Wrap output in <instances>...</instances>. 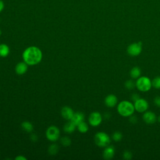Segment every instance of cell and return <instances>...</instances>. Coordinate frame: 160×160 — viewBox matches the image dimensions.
<instances>
[{"instance_id":"1","label":"cell","mask_w":160,"mask_h":160,"mask_svg":"<svg viewBox=\"0 0 160 160\" xmlns=\"http://www.w3.org/2000/svg\"><path fill=\"white\" fill-rule=\"evenodd\" d=\"M24 61L29 66H33L39 63L42 58L41 50L36 46H29L22 53Z\"/></svg>"},{"instance_id":"2","label":"cell","mask_w":160,"mask_h":160,"mask_svg":"<svg viewBox=\"0 0 160 160\" xmlns=\"http://www.w3.org/2000/svg\"><path fill=\"white\" fill-rule=\"evenodd\" d=\"M117 111L119 115L122 117H129L134 114L135 109L134 104L126 100L121 101L117 106Z\"/></svg>"},{"instance_id":"3","label":"cell","mask_w":160,"mask_h":160,"mask_svg":"<svg viewBox=\"0 0 160 160\" xmlns=\"http://www.w3.org/2000/svg\"><path fill=\"white\" fill-rule=\"evenodd\" d=\"M136 87L141 92H148L152 87V82L149 78L140 76L136 81Z\"/></svg>"},{"instance_id":"4","label":"cell","mask_w":160,"mask_h":160,"mask_svg":"<svg viewBox=\"0 0 160 160\" xmlns=\"http://www.w3.org/2000/svg\"><path fill=\"white\" fill-rule=\"evenodd\" d=\"M95 144L101 148H105L111 142L110 137L104 132H98L94 136Z\"/></svg>"},{"instance_id":"5","label":"cell","mask_w":160,"mask_h":160,"mask_svg":"<svg viewBox=\"0 0 160 160\" xmlns=\"http://www.w3.org/2000/svg\"><path fill=\"white\" fill-rule=\"evenodd\" d=\"M60 136V131L59 128L55 126H49L46 131V138L52 142L56 141Z\"/></svg>"},{"instance_id":"6","label":"cell","mask_w":160,"mask_h":160,"mask_svg":"<svg viewBox=\"0 0 160 160\" xmlns=\"http://www.w3.org/2000/svg\"><path fill=\"white\" fill-rule=\"evenodd\" d=\"M142 43L141 42H133L129 44L127 48L128 54L132 57L138 56L142 51Z\"/></svg>"},{"instance_id":"7","label":"cell","mask_w":160,"mask_h":160,"mask_svg":"<svg viewBox=\"0 0 160 160\" xmlns=\"http://www.w3.org/2000/svg\"><path fill=\"white\" fill-rule=\"evenodd\" d=\"M102 121V115L100 112L98 111H94L91 112L88 118L89 123L91 126L93 127H97L101 124Z\"/></svg>"},{"instance_id":"8","label":"cell","mask_w":160,"mask_h":160,"mask_svg":"<svg viewBox=\"0 0 160 160\" xmlns=\"http://www.w3.org/2000/svg\"><path fill=\"white\" fill-rule=\"evenodd\" d=\"M134 106L135 110L138 112H144L149 108L148 101L143 98H139L134 102Z\"/></svg>"},{"instance_id":"9","label":"cell","mask_w":160,"mask_h":160,"mask_svg":"<svg viewBox=\"0 0 160 160\" xmlns=\"http://www.w3.org/2000/svg\"><path fill=\"white\" fill-rule=\"evenodd\" d=\"M143 121L149 124H154L157 121V117L154 112L149 111H146L142 115Z\"/></svg>"},{"instance_id":"10","label":"cell","mask_w":160,"mask_h":160,"mask_svg":"<svg viewBox=\"0 0 160 160\" xmlns=\"http://www.w3.org/2000/svg\"><path fill=\"white\" fill-rule=\"evenodd\" d=\"M117 102L118 98L113 94H108L104 99V103L108 108H114L117 104Z\"/></svg>"},{"instance_id":"11","label":"cell","mask_w":160,"mask_h":160,"mask_svg":"<svg viewBox=\"0 0 160 160\" xmlns=\"http://www.w3.org/2000/svg\"><path fill=\"white\" fill-rule=\"evenodd\" d=\"M115 154V149L113 146L108 145V146L105 147L104 150L102 152L103 158L107 160L112 159Z\"/></svg>"},{"instance_id":"12","label":"cell","mask_w":160,"mask_h":160,"mask_svg":"<svg viewBox=\"0 0 160 160\" xmlns=\"http://www.w3.org/2000/svg\"><path fill=\"white\" fill-rule=\"evenodd\" d=\"M61 116L66 120H71L74 114L73 110L68 106H64L61 111Z\"/></svg>"},{"instance_id":"13","label":"cell","mask_w":160,"mask_h":160,"mask_svg":"<svg viewBox=\"0 0 160 160\" xmlns=\"http://www.w3.org/2000/svg\"><path fill=\"white\" fill-rule=\"evenodd\" d=\"M28 64L24 62H20L16 65L15 71L18 75H22L26 72L28 71Z\"/></svg>"},{"instance_id":"14","label":"cell","mask_w":160,"mask_h":160,"mask_svg":"<svg viewBox=\"0 0 160 160\" xmlns=\"http://www.w3.org/2000/svg\"><path fill=\"white\" fill-rule=\"evenodd\" d=\"M84 114L81 112H74L72 119L71 121L73 122L76 126L80 122L84 121Z\"/></svg>"},{"instance_id":"15","label":"cell","mask_w":160,"mask_h":160,"mask_svg":"<svg viewBox=\"0 0 160 160\" xmlns=\"http://www.w3.org/2000/svg\"><path fill=\"white\" fill-rule=\"evenodd\" d=\"M76 126H77L73 122L69 120V121H68L64 124L63 129L64 132H66V133H72L75 131Z\"/></svg>"},{"instance_id":"16","label":"cell","mask_w":160,"mask_h":160,"mask_svg":"<svg viewBox=\"0 0 160 160\" xmlns=\"http://www.w3.org/2000/svg\"><path fill=\"white\" fill-rule=\"evenodd\" d=\"M9 48L6 44H0V57L5 58L8 56L9 54Z\"/></svg>"},{"instance_id":"17","label":"cell","mask_w":160,"mask_h":160,"mask_svg":"<svg viewBox=\"0 0 160 160\" xmlns=\"http://www.w3.org/2000/svg\"><path fill=\"white\" fill-rule=\"evenodd\" d=\"M129 74H130V76L132 79H138L141 76V70L139 67L135 66L131 69Z\"/></svg>"},{"instance_id":"18","label":"cell","mask_w":160,"mask_h":160,"mask_svg":"<svg viewBox=\"0 0 160 160\" xmlns=\"http://www.w3.org/2000/svg\"><path fill=\"white\" fill-rule=\"evenodd\" d=\"M21 127L24 129V131L28 132H31L33 130V126L29 121H23L21 123Z\"/></svg>"},{"instance_id":"19","label":"cell","mask_w":160,"mask_h":160,"mask_svg":"<svg viewBox=\"0 0 160 160\" xmlns=\"http://www.w3.org/2000/svg\"><path fill=\"white\" fill-rule=\"evenodd\" d=\"M77 127H78V131L81 133H86L88 132L89 129V126L88 124L84 121H82L79 124H78L77 125Z\"/></svg>"},{"instance_id":"20","label":"cell","mask_w":160,"mask_h":160,"mask_svg":"<svg viewBox=\"0 0 160 160\" xmlns=\"http://www.w3.org/2000/svg\"><path fill=\"white\" fill-rule=\"evenodd\" d=\"M59 150V147L56 144H51L48 148V152L51 155H55Z\"/></svg>"},{"instance_id":"21","label":"cell","mask_w":160,"mask_h":160,"mask_svg":"<svg viewBox=\"0 0 160 160\" xmlns=\"http://www.w3.org/2000/svg\"><path fill=\"white\" fill-rule=\"evenodd\" d=\"M122 134L119 131H116L112 134V139L116 142L120 141L122 139Z\"/></svg>"},{"instance_id":"22","label":"cell","mask_w":160,"mask_h":160,"mask_svg":"<svg viewBox=\"0 0 160 160\" xmlns=\"http://www.w3.org/2000/svg\"><path fill=\"white\" fill-rule=\"evenodd\" d=\"M124 86L125 87L128 89H129V90H131L132 89H134L136 86V82L134 81H133L131 79H129V80H127L125 83H124Z\"/></svg>"},{"instance_id":"23","label":"cell","mask_w":160,"mask_h":160,"mask_svg":"<svg viewBox=\"0 0 160 160\" xmlns=\"http://www.w3.org/2000/svg\"><path fill=\"white\" fill-rule=\"evenodd\" d=\"M152 86L156 89H160V76L154 78L152 81Z\"/></svg>"},{"instance_id":"24","label":"cell","mask_w":160,"mask_h":160,"mask_svg":"<svg viewBox=\"0 0 160 160\" xmlns=\"http://www.w3.org/2000/svg\"><path fill=\"white\" fill-rule=\"evenodd\" d=\"M61 143L62 146L67 147L70 146V144H71V140L69 137L64 136L61 139Z\"/></svg>"},{"instance_id":"25","label":"cell","mask_w":160,"mask_h":160,"mask_svg":"<svg viewBox=\"0 0 160 160\" xmlns=\"http://www.w3.org/2000/svg\"><path fill=\"white\" fill-rule=\"evenodd\" d=\"M122 157H123L124 159L129 160V159H132V154L129 151H124V152L122 154Z\"/></svg>"},{"instance_id":"26","label":"cell","mask_w":160,"mask_h":160,"mask_svg":"<svg viewBox=\"0 0 160 160\" xmlns=\"http://www.w3.org/2000/svg\"><path fill=\"white\" fill-rule=\"evenodd\" d=\"M154 103L156 106L160 107V96H157L154 98Z\"/></svg>"},{"instance_id":"27","label":"cell","mask_w":160,"mask_h":160,"mask_svg":"<svg viewBox=\"0 0 160 160\" xmlns=\"http://www.w3.org/2000/svg\"><path fill=\"white\" fill-rule=\"evenodd\" d=\"M133 114H132L131 116H129V122H131V123L132 124H134V123H136L137 121H138V118L136 116H132Z\"/></svg>"},{"instance_id":"28","label":"cell","mask_w":160,"mask_h":160,"mask_svg":"<svg viewBox=\"0 0 160 160\" xmlns=\"http://www.w3.org/2000/svg\"><path fill=\"white\" fill-rule=\"evenodd\" d=\"M140 98V97H139V94H137V93H133L132 94V96H131V99L134 101V102H135L136 101H137L138 99H139Z\"/></svg>"},{"instance_id":"29","label":"cell","mask_w":160,"mask_h":160,"mask_svg":"<svg viewBox=\"0 0 160 160\" xmlns=\"http://www.w3.org/2000/svg\"><path fill=\"white\" fill-rule=\"evenodd\" d=\"M16 160H26V158H25L24 156L19 155L15 158Z\"/></svg>"},{"instance_id":"30","label":"cell","mask_w":160,"mask_h":160,"mask_svg":"<svg viewBox=\"0 0 160 160\" xmlns=\"http://www.w3.org/2000/svg\"><path fill=\"white\" fill-rule=\"evenodd\" d=\"M4 8V3L2 0H0V13L3 11Z\"/></svg>"},{"instance_id":"31","label":"cell","mask_w":160,"mask_h":160,"mask_svg":"<svg viewBox=\"0 0 160 160\" xmlns=\"http://www.w3.org/2000/svg\"><path fill=\"white\" fill-rule=\"evenodd\" d=\"M31 139L32 141H36L37 139H38V137L36 136V135L35 134H32L31 136Z\"/></svg>"},{"instance_id":"32","label":"cell","mask_w":160,"mask_h":160,"mask_svg":"<svg viewBox=\"0 0 160 160\" xmlns=\"http://www.w3.org/2000/svg\"><path fill=\"white\" fill-rule=\"evenodd\" d=\"M157 121H158L159 122H160V116H159L157 118Z\"/></svg>"},{"instance_id":"33","label":"cell","mask_w":160,"mask_h":160,"mask_svg":"<svg viewBox=\"0 0 160 160\" xmlns=\"http://www.w3.org/2000/svg\"><path fill=\"white\" fill-rule=\"evenodd\" d=\"M1 34H2V31H1V29H0V36L1 35Z\"/></svg>"}]
</instances>
